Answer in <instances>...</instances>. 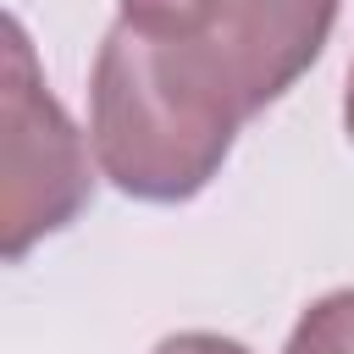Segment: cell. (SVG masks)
<instances>
[{"label": "cell", "mask_w": 354, "mask_h": 354, "mask_svg": "<svg viewBox=\"0 0 354 354\" xmlns=\"http://www.w3.org/2000/svg\"><path fill=\"white\" fill-rule=\"evenodd\" d=\"M249 116L221 77L171 39L116 22L88 77V138L100 171L149 205L194 199Z\"/></svg>", "instance_id": "cell-1"}, {"label": "cell", "mask_w": 354, "mask_h": 354, "mask_svg": "<svg viewBox=\"0 0 354 354\" xmlns=\"http://www.w3.org/2000/svg\"><path fill=\"white\" fill-rule=\"evenodd\" d=\"M116 22L199 55L238 111L254 116L310 72L337 0H122Z\"/></svg>", "instance_id": "cell-2"}, {"label": "cell", "mask_w": 354, "mask_h": 354, "mask_svg": "<svg viewBox=\"0 0 354 354\" xmlns=\"http://www.w3.org/2000/svg\"><path fill=\"white\" fill-rule=\"evenodd\" d=\"M94 199L88 149L55 105L22 22H6L0 66V254L22 260L39 238L61 232Z\"/></svg>", "instance_id": "cell-3"}, {"label": "cell", "mask_w": 354, "mask_h": 354, "mask_svg": "<svg viewBox=\"0 0 354 354\" xmlns=\"http://www.w3.org/2000/svg\"><path fill=\"white\" fill-rule=\"evenodd\" d=\"M288 354H354V288H337L326 299H315L293 337H288Z\"/></svg>", "instance_id": "cell-4"}, {"label": "cell", "mask_w": 354, "mask_h": 354, "mask_svg": "<svg viewBox=\"0 0 354 354\" xmlns=\"http://www.w3.org/2000/svg\"><path fill=\"white\" fill-rule=\"evenodd\" d=\"M149 354H249V348L232 337H216V332H177V337H160Z\"/></svg>", "instance_id": "cell-5"}, {"label": "cell", "mask_w": 354, "mask_h": 354, "mask_svg": "<svg viewBox=\"0 0 354 354\" xmlns=\"http://www.w3.org/2000/svg\"><path fill=\"white\" fill-rule=\"evenodd\" d=\"M343 122H348V138H354V66H348V94H343Z\"/></svg>", "instance_id": "cell-6"}]
</instances>
